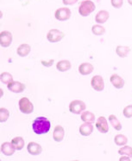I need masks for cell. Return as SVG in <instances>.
<instances>
[{
    "instance_id": "obj_33",
    "label": "cell",
    "mask_w": 132,
    "mask_h": 161,
    "mask_svg": "<svg viewBox=\"0 0 132 161\" xmlns=\"http://www.w3.org/2000/svg\"><path fill=\"white\" fill-rule=\"evenodd\" d=\"M120 160H130V157L126 156V155H122V157L120 158Z\"/></svg>"
},
{
    "instance_id": "obj_34",
    "label": "cell",
    "mask_w": 132,
    "mask_h": 161,
    "mask_svg": "<svg viewBox=\"0 0 132 161\" xmlns=\"http://www.w3.org/2000/svg\"><path fill=\"white\" fill-rule=\"evenodd\" d=\"M128 3L130 4V5H132V0H128Z\"/></svg>"
},
{
    "instance_id": "obj_20",
    "label": "cell",
    "mask_w": 132,
    "mask_h": 161,
    "mask_svg": "<svg viewBox=\"0 0 132 161\" xmlns=\"http://www.w3.org/2000/svg\"><path fill=\"white\" fill-rule=\"evenodd\" d=\"M129 52H130V49H129V47H128V46L119 45L118 46L117 49H116V53H117V55H118L119 57H122V58L128 56L129 53Z\"/></svg>"
},
{
    "instance_id": "obj_23",
    "label": "cell",
    "mask_w": 132,
    "mask_h": 161,
    "mask_svg": "<svg viewBox=\"0 0 132 161\" xmlns=\"http://www.w3.org/2000/svg\"><path fill=\"white\" fill-rule=\"evenodd\" d=\"M114 142L118 147H123V146H125L127 144L128 139L124 134H117L114 138Z\"/></svg>"
},
{
    "instance_id": "obj_5",
    "label": "cell",
    "mask_w": 132,
    "mask_h": 161,
    "mask_svg": "<svg viewBox=\"0 0 132 161\" xmlns=\"http://www.w3.org/2000/svg\"><path fill=\"white\" fill-rule=\"evenodd\" d=\"M65 36V34L61 31L57 29L50 30L47 34V39L49 42H58Z\"/></svg>"
},
{
    "instance_id": "obj_21",
    "label": "cell",
    "mask_w": 132,
    "mask_h": 161,
    "mask_svg": "<svg viewBox=\"0 0 132 161\" xmlns=\"http://www.w3.org/2000/svg\"><path fill=\"white\" fill-rule=\"evenodd\" d=\"M80 118H81V120L84 121V122L92 123L93 121H95V115H94V114H92V112H89V111H84L81 114Z\"/></svg>"
},
{
    "instance_id": "obj_31",
    "label": "cell",
    "mask_w": 132,
    "mask_h": 161,
    "mask_svg": "<svg viewBox=\"0 0 132 161\" xmlns=\"http://www.w3.org/2000/svg\"><path fill=\"white\" fill-rule=\"evenodd\" d=\"M42 63V64L43 65V66L45 67H51L54 64V63H55V60L54 59H49L48 60V61H42L41 62Z\"/></svg>"
},
{
    "instance_id": "obj_26",
    "label": "cell",
    "mask_w": 132,
    "mask_h": 161,
    "mask_svg": "<svg viewBox=\"0 0 132 161\" xmlns=\"http://www.w3.org/2000/svg\"><path fill=\"white\" fill-rule=\"evenodd\" d=\"M0 80L4 84H9L10 82L13 81V76L11 75V74L8 73V72H4L0 75Z\"/></svg>"
},
{
    "instance_id": "obj_7",
    "label": "cell",
    "mask_w": 132,
    "mask_h": 161,
    "mask_svg": "<svg viewBox=\"0 0 132 161\" xmlns=\"http://www.w3.org/2000/svg\"><path fill=\"white\" fill-rule=\"evenodd\" d=\"M91 85L96 91H103L104 88V81L100 75H94L91 80Z\"/></svg>"
},
{
    "instance_id": "obj_8",
    "label": "cell",
    "mask_w": 132,
    "mask_h": 161,
    "mask_svg": "<svg viewBox=\"0 0 132 161\" xmlns=\"http://www.w3.org/2000/svg\"><path fill=\"white\" fill-rule=\"evenodd\" d=\"M12 42V34L10 31H4L0 33V45L4 48H7Z\"/></svg>"
},
{
    "instance_id": "obj_17",
    "label": "cell",
    "mask_w": 132,
    "mask_h": 161,
    "mask_svg": "<svg viewBox=\"0 0 132 161\" xmlns=\"http://www.w3.org/2000/svg\"><path fill=\"white\" fill-rule=\"evenodd\" d=\"M93 71V65L89 63H83L79 66V72L82 75H88Z\"/></svg>"
},
{
    "instance_id": "obj_24",
    "label": "cell",
    "mask_w": 132,
    "mask_h": 161,
    "mask_svg": "<svg viewBox=\"0 0 132 161\" xmlns=\"http://www.w3.org/2000/svg\"><path fill=\"white\" fill-rule=\"evenodd\" d=\"M109 120L111 122V126L114 127L115 129L117 131H120L122 129V124L120 123V121L118 120V119L116 117V115L114 114H111L109 116Z\"/></svg>"
},
{
    "instance_id": "obj_25",
    "label": "cell",
    "mask_w": 132,
    "mask_h": 161,
    "mask_svg": "<svg viewBox=\"0 0 132 161\" xmlns=\"http://www.w3.org/2000/svg\"><path fill=\"white\" fill-rule=\"evenodd\" d=\"M92 32L95 36H102L105 33V28L100 25H95L92 28Z\"/></svg>"
},
{
    "instance_id": "obj_9",
    "label": "cell",
    "mask_w": 132,
    "mask_h": 161,
    "mask_svg": "<svg viewBox=\"0 0 132 161\" xmlns=\"http://www.w3.org/2000/svg\"><path fill=\"white\" fill-rule=\"evenodd\" d=\"M7 88L12 93L19 94V93H22L23 91H24L25 85L20 82V81H14L13 80V81L10 82L9 84H7Z\"/></svg>"
},
{
    "instance_id": "obj_3",
    "label": "cell",
    "mask_w": 132,
    "mask_h": 161,
    "mask_svg": "<svg viewBox=\"0 0 132 161\" xmlns=\"http://www.w3.org/2000/svg\"><path fill=\"white\" fill-rule=\"evenodd\" d=\"M18 105H19V109L21 113L24 114H29L34 111V105L27 97H23L20 99Z\"/></svg>"
},
{
    "instance_id": "obj_4",
    "label": "cell",
    "mask_w": 132,
    "mask_h": 161,
    "mask_svg": "<svg viewBox=\"0 0 132 161\" xmlns=\"http://www.w3.org/2000/svg\"><path fill=\"white\" fill-rule=\"evenodd\" d=\"M87 108L86 103L83 101L80 100H74L73 102H70L69 104V111L74 114H80L83 113Z\"/></svg>"
},
{
    "instance_id": "obj_14",
    "label": "cell",
    "mask_w": 132,
    "mask_h": 161,
    "mask_svg": "<svg viewBox=\"0 0 132 161\" xmlns=\"http://www.w3.org/2000/svg\"><path fill=\"white\" fill-rule=\"evenodd\" d=\"M64 136H65V130H64V128L61 126L57 125L55 127L54 132H53V138H54V140H55L56 142H61L64 139Z\"/></svg>"
},
{
    "instance_id": "obj_32",
    "label": "cell",
    "mask_w": 132,
    "mask_h": 161,
    "mask_svg": "<svg viewBox=\"0 0 132 161\" xmlns=\"http://www.w3.org/2000/svg\"><path fill=\"white\" fill-rule=\"evenodd\" d=\"M79 0H62L63 4L66 5H73L74 4H76Z\"/></svg>"
},
{
    "instance_id": "obj_11",
    "label": "cell",
    "mask_w": 132,
    "mask_h": 161,
    "mask_svg": "<svg viewBox=\"0 0 132 161\" xmlns=\"http://www.w3.org/2000/svg\"><path fill=\"white\" fill-rule=\"evenodd\" d=\"M96 127L97 129L102 133H106L109 131V126H108L107 119L104 116H100L96 121Z\"/></svg>"
},
{
    "instance_id": "obj_10",
    "label": "cell",
    "mask_w": 132,
    "mask_h": 161,
    "mask_svg": "<svg viewBox=\"0 0 132 161\" xmlns=\"http://www.w3.org/2000/svg\"><path fill=\"white\" fill-rule=\"evenodd\" d=\"M27 151L29 154L33 156H37L39 154L42 153V147L40 144L36 142H29L27 146Z\"/></svg>"
},
{
    "instance_id": "obj_1",
    "label": "cell",
    "mask_w": 132,
    "mask_h": 161,
    "mask_svg": "<svg viewBox=\"0 0 132 161\" xmlns=\"http://www.w3.org/2000/svg\"><path fill=\"white\" fill-rule=\"evenodd\" d=\"M50 127H51V122L45 117H38L35 119L32 123L33 131L37 135L47 133L50 130Z\"/></svg>"
},
{
    "instance_id": "obj_35",
    "label": "cell",
    "mask_w": 132,
    "mask_h": 161,
    "mask_svg": "<svg viewBox=\"0 0 132 161\" xmlns=\"http://www.w3.org/2000/svg\"><path fill=\"white\" fill-rule=\"evenodd\" d=\"M3 95H4V91L1 89V96H3Z\"/></svg>"
},
{
    "instance_id": "obj_28",
    "label": "cell",
    "mask_w": 132,
    "mask_h": 161,
    "mask_svg": "<svg viewBox=\"0 0 132 161\" xmlns=\"http://www.w3.org/2000/svg\"><path fill=\"white\" fill-rule=\"evenodd\" d=\"M10 117V112L9 110L4 108H0V122L3 123L5 122Z\"/></svg>"
},
{
    "instance_id": "obj_15",
    "label": "cell",
    "mask_w": 132,
    "mask_h": 161,
    "mask_svg": "<svg viewBox=\"0 0 132 161\" xmlns=\"http://www.w3.org/2000/svg\"><path fill=\"white\" fill-rule=\"evenodd\" d=\"M17 150L15 148L14 145L10 142H4L1 145V152L5 155V156H11L13 155L15 151Z\"/></svg>"
},
{
    "instance_id": "obj_29",
    "label": "cell",
    "mask_w": 132,
    "mask_h": 161,
    "mask_svg": "<svg viewBox=\"0 0 132 161\" xmlns=\"http://www.w3.org/2000/svg\"><path fill=\"white\" fill-rule=\"evenodd\" d=\"M124 116L125 118H131L132 117V105H129L127 107H125L123 111Z\"/></svg>"
},
{
    "instance_id": "obj_30",
    "label": "cell",
    "mask_w": 132,
    "mask_h": 161,
    "mask_svg": "<svg viewBox=\"0 0 132 161\" xmlns=\"http://www.w3.org/2000/svg\"><path fill=\"white\" fill-rule=\"evenodd\" d=\"M111 4L112 7L116 8V9H119L123 6L124 4V0H111Z\"/></svg>"
},
{
    "instance_id": "obj_19",
    "label": "cell",
    "mask_w": 132,
    "mask_h": 161,
    "mask_svg": "<svg viewBox=\"0 0 132 161\" xmlns=\"http://www.w3.org/2000/svg\"><path fill=\"white\" fill-rule=\"evenodd\" d=\"M72 68V64L68 60H61L57 63L56 69L59 70L60 72H66Z\"/></svg>"
},
{
    "instance_id": "obj_27",
    "label": "cell",
    "mask_w": 132,
    "mask_h": 161,
    "mask_svg": "<svg viewBox=\"0 0 132 161\" xmlns=\"http://www.w3.org/2000/svg\"><path fill=\"white\" fill-rule=\"evenodd\" d=\"M118 153L120 155H126L132 158V147L129 146H123V147L118 150Z\"/></svg>"
},
{
    "instance_id": "obj_2",
    "label": "cell",
    "mask_w": 132,
    "mask_h": 161,
    "mask_svg": "<svg viewBox=\"0 0 132 161\" xmlns=\"http://www.w3.org/2000/svg\"><path fill=\"white\" fill-rule=\"evenodd\" d=\"M96 9V5L91 0H84L79 6V13L82 17H87L92 13Z\"/></svg>"
},
{
    "instance_id": "obj_22",
    "label": "cell",
    "mask_w": 132,
    "mask_h": 161,
    "mask_svg": "<svg viewBox=\"0 0 132 161\" xmlns=\"http://www.w3.org/2000/svg\"><path fill=\"white\" fill-rule=\"evenodd\" d=\"M11 143L14 145L15 148H16L17 150L20 151L24 148V147L25 142H24V140L22 137L18 136V137H15V138L12 139V140H11Z\"/></svg>"
},
{
    "instance_id": "obj_6",
    "label": "cell",
    "mask_w": 132,
    "mask_h": 161,
    "mask_svg": "<svg viewBox=\"0 0 132 161\" xmlns=\"http://www.w3.org/2000/svg\"><path fill=\"white\" fill-rule=\"evenodd\" d=\"M55 18L59 21H66L71 18V10L67 7L59 8L55 12Z\"/></svg>"
},
{
    "instance_id": "obj_16",
    "label": "cell",
    "mask_w": 132,
    "mask_h": 161,
    "mask_svg": "<svg viewBox=\"0 0 132 161\" xmlns=\"http://www.w3.org/2000/svg\"><path fill=\"white\" fill-rule=\"evenodd\" d=\"M110 18V14L105 10H101L95 16V21L97 24H104Z\"/></svg>"
},
{
    "instance_id": "obj_18",
    "label": "cell",
    "mask_w": 132,
    "mask_h": 161,
    "mask_svg": "<svg viewBox=\"0 0 132 161\" xmlns=\"http://www.w3.org/2000/svg\"><path fill=\"white\" fill-rule=\"evenodd\" d=\"M30 51H31V47L27 43H23L21 45H19V47L17 49L18 55L21 57L27 56L30 53Z\"/></svg>"
},
{
    "instance_id": "obj_13",
    "label": "cell",
    "mask_w": 132,
    "mask_h": 161,
    "mask_svg": "<svg viewBox=\"0 0 132 161\" xmlns=\"http://www.w3.org/2000/svg\"><path fill=\"white\" fill-rule=\"evenodd\" d=\"M94 127L92 125L91 122H84L81 126H80V133L82 136H89L93 132Z\"/></svg>"
},
{
    "instance_id": "obj_12",
    "label": "cell",
    "mask_w": 132,
    "mask_h": 161,
    "mask_svg": "<svg viewBox=\"0 0 132 161\" xmlns=\"http://www.w3.org/2000/svg\"><path fill=\"white\" fill-rule=\"evenodd\" d=\"M110 81H111V84L113 85L116 88H118V89H121L124 86V79L120 75H117V74H113L110 77Z\"/></svg>"
}]
</instances>
